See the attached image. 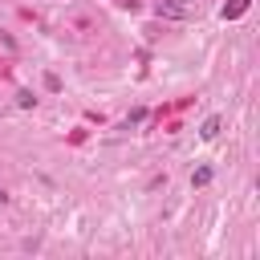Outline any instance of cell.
<instances>
[{
  "label": "cell",
  "mask_w": 260,
  "mask_h": 260,
  "mask_svg": "<svg viewBox=\"0 0 260 260\" xmlns=\"http://www.w3.org/2000/svg\"><path fill=\"white\" fill-rule=\"evenodd\" d=\"M16 102H20V106H24V110H28V106H37V98H32V93H28V89H20V93H16Z\"/></svg>",
  "instance_id": "cell-4"
},
{
  "label": "cell",
  "mask_w": 260,
  "mask_h": 260,
  "mask_svg": "<svg viewBox=\"0 0 260 260\" xmlns=\"http://www.w3.org/2000/svg\"><path fill=\"white\" fill-rule=\"evenodd\" d=\"M207 179H211V171H207V167H199V171H195V175H191V183H195V187H203V183H207Z\"/></svg>",
  "instance_id": "cell-3"
},
{
  "label": "cell",
  "mask_w": 260,
  "mask_h": 260,
  "mask_svg": "<svg viewBox=\"0 0 260 260\" xmlns=\"http://www.w3.org/2000/svg\"><path fill=\"white\" fill-rule=\"evenodd\" d=\"M199 134H203V138H215V134H219V118H207V122H203V130H199Z\"/></svg>",
  "instance_id": "cell-1"
},
{
  "label": "cell",
  "mask_w": 260,
  "mask_h": 260,
  "mask_svg": "<svg viewBox=\"0 0 260 260\" xmlns=\"http://www.w3.org/2000/svg\"><path fill=\"white\" fill-rule=\"evenodd\" d=\"M248 8V0H232V4H223V16H240Z\"/></svg>",
  "instance_id": "cell-2"
},
{
  "label": "cell",
  "mask_w": 260,
  "mask_h": 260,
  "mask_svg": "<svg viewBox=\"0 0 260 260\" xmlns=\"http://www.w3.org/2000/svg\"><path fill=\"white\" fill-rule=\"evenodd\" d=\"M0 199H4V191H0Z\"/></svg>",
  "instance_id": "cell-5"
}]
</instances>
